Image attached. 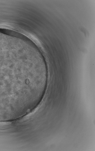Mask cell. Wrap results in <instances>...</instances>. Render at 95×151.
<instances>
[{
	"label": "cell",
	"mask_w": 95,
	"mask_h": 151,
	"mask_svg": "<svg viewBox=\"0 0 95 151\" xmlns=\"http://www.w3.org/2000/svg\"><path fill=\"white\" fill-rule=\"evenodd\" d=\"M19 52L10 44L0 42V111L16 104L28 92L27 81L17 78L18 67L25 63Z\"/></svg>",
	"instance_id": "cell-1"
}]
</instances>
